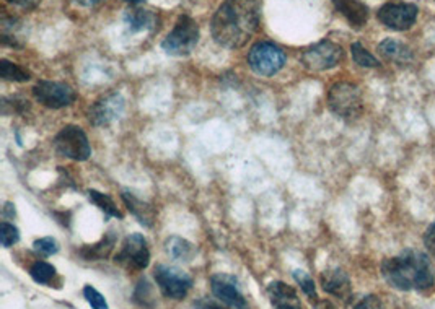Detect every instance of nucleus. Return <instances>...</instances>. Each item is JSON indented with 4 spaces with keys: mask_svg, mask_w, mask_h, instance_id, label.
<instances>
[{
    "mask_svg": "<svg viewBox=\"0 0 435 309\" xmlns=\"http://www.w3.org/2000/svg\"><path fill=\"white\" fill-rule=\"evenodd\" d=\"M124 2H128V4H130V5H137V4L145 2V0H124Z\"/></svg>",
    "mask_w": 435,
    "mask_h": 309,
    "instance_id": "obj_39",
    "label": "nucleus"
},
{
    "mask_svg": "<svg viewBox=\"0 0 435 309\" xmlns=\"http://www.w3.org/2000/svg\"><path fill=\"white\" fill-rule=\"evenodd\" d=\"M33 249L41 256H52L59 251V244L54 238H41V240H36L33 243Z\"/></svg>",
    "mask_w": 435,
    "mask_h": 309,
    "instance_id": "obj_29",
    "label": "nucleus"
},
{
    "mask_svg": "<svg viewBox=\"0 0 435 309\" xmlns=\"http://www.w3.org/2000/svg\"><path fill=\"white\" fill-rule=\"evenodd\" d=\"M342 57H344L342 47L333 41L324 40L303 51L302 64L313 72H323V70L336 67L342 61Z\"/></svg>",
    "mask_w": 435,
    "mask_h": 309,
    "instance_id": "obj_8",
    "label": "nucleus"
},
{
    "mask_svg": "<svg viewBox=\"0 0 435 309\" xmlns=\"http://www.w3.org/2000/svg\"><path fill=\"white\" fill-rule=\"evenodd\" d=\"M54 148L61 156L74 161H85L91 155L89 137L79 126H65L54 139Z\"/></svg>",
    "mask_w": 435,
    "mask_h": 309,
    "instance_id": "obj_7",
    "label": "nucleus"
},
{
    "mask_svg": "<svg viewBox=\"0 0 435 309\" xmlns=\"http://www.w3.org/2000/svg\"><path fill=\"white\" fill-rule=\"evenodd\" d=\"M259 21V0H225L212 18V37L222 47H243L258 31Z\"/></svg>",
    "mask_w": 435,
    "mask_h": 309,
    "instance_id": "obj_1",
    "label": "nucleus"
},
{
    "mask_svg": "<svg viewBox=\"0 0 435 309\" xmlns=\"http://www.w3.org/2000/svg\"><path fill=\"white\" fill-rule=\"evenodd\" d=\"M328 106L342 119H357L363 111V98L358 86L349 81H339L329 88Z\"/></svg>",
    "mask_w": 435,
    "mask_h": 309,
    "instance_id": "obj_4",
    "label": "nucleus"
},
{
    "mask_svg": "<svg viewBox=\"0 0 435 309\" xmlns=\"http://www.w3.org/2000/svg\"><path fill=\"white\" fill-rule=\"evenodd\" d=\"M292 275H293V280L300 285V288L310 298V300H317L318 295H317V288H315V281L312 276H310L307 272H303V270H295Z\"/></svg>",
    "mask_w": 435,
    "mask_h": 309,
    "instance_id": "obj_27",
    "label": "nucleus"
},
{
    "mask_svg": "<svg viewBox=\"0 0 435 309\" xmlns=\"http://www.w3.org/2000/svg\"><path fill=\"white\" fill-rule=\"evenodd\" d=\"M121 197H123L124 204H126V207L129 209L130 214H132L135 218L139 220L140 225H144L147 228H152L155 225L157 211L150 204L144 202V200L135 197V195L130 194V192H123Z\"/></svg>",
    "mask_w": 435,
    "mask_h": 309,
    "instance_id": "obj_18",
    "label": "nucleus"
},
{
    "mask_svg": "<svg viewBox=\"0 0 435 309\" xmlns=\"http://www.w3.org/2000/svg\"><path fill=\"white\" fill-rule=\"evenodd\" d=\"M322 286L326 293L333 295L339 300H347L351 298V280L344 270L341 269H329L322 274Z\"/></svg>",
    "mask_w": 435,
    "mask_h": 309,
    "instance_id": "obj_15",
    "label": "nucleus"
},
{
    "mask_svg": "<svg viewBox=\"0 0 435 309\" xmlns=\"http://www.w3.org/2000/svg\"><path fill=\"white\" fill-rule=\"evenodd\" d=\"M114 244H116V235L113 231H108L98 243L81 247L80 256L85 260H103L110 256Z\"/></svg>",
    "mask_w": 435,
    "mask_h": 309,
    "instance_id": "obj_20",
    "label": "nucleus"
},
{
    "mask_svg": "<svg viewBox=\"0 0 435 309\" xmlns=\"http://www.w3.org/2000/svg\"><path fill=\"white\" fill-rule=\"evenodd\" d=\"M268 296L274 309H303L297 291L284 281H273L268 286Z\"/></svg>",
    "mask_w": 435,
    "mask_h": 309,
    "instance_id": "obj_14",
    "label": "nucleus"
},
{
    "mask_svg": "<svg viewBox=\"0 0 435 309\" xmlns=\"http://www.w3.org/2000/svg\"><path fill=\"white\" fill-rule=\"evenodd\" d=\"M7 2L15 5V7L23 8V10H33V8H36L38 5L43 2V0H7Z\"/></svg>",
    "mask_w": 435,
    "mask_h": 309,
    "instance_id": "obj_34",
    "label": "nucleus"
},
{
    "mask_svg": "<svg viewBox=\"0 0 435 309\" xmlns=\"http://www.w3.org/2000/svg\"><path fill=\"white\" fill-rule=\"evenodd\" d=\"M114 262L126 270H145L150 264V251L142 235L134 233L123 241Z\"/></svg>",
    "mask_w": 435,
    "mask_h": 309,
    "instance_id": "obj_10",
    "label": "nucleus"
},
{
    "mask_svg": "<svg viewBox=\"0 0 435 309\" xmlns=\"http://www.w3.org/2000/svg\"><path fill=\"white\" fill-rule=\"evenodd\" d=\"M124 21H126L128 28L130 33H140V31H154L159 26V16L152 10L144 8H129L124 13Z\"/></svg>",
    "mask_w": 435,
    "mask_h": 309,
    "instance_id": "obj_17",
    "label": "nucleus"
},
{
    "mask_svg": "<svg viewBox=\"0 0 435 309\" xmlns=\"http://www.w3.org/2000/svg\"><path fill=\"white\" fill-rule=\"evenodd\" d=\"M70 2L77 5V7H81V8H90V10H94V8L100 7V5H101L103 2H105V0H70Z\"/></svg>",
    "mask_w": 435,
    "mask_h": 309,
    "instance_id": "obj_35",
    "label": "nucleus"
},
{
    "mask_svg": "<svg viewBox=\"0 0 435 309\" xmlns=\"http://www.w3.org/2000/svg\"><path fill=\"white\" fill-rule=\"evenodd\" d=\"M124 110H126V101L121 93L114 91L95 101V105L89 111V119L96 127H106L118 121L124 114Z\"/></svg>",
    "mask_w": 435,
    "mask_h": 309,
    "instance_id": "obj_11",
    "label": "nucleus"
},
{
    "mask_svg": "<svg viewBox=\"0 0 435 309\" xmlns=\"http://www.w3.org/2000/svg\"><path fill=\"white\" fill-rule=\"evenodd\" d=\"M194 309H225V308H222L220 305H217V303H214V301L199 300V301L194 305Z\"/></svg>",
    "mask_w": 435,
    "mask_h": 309,
    "instance_id": "obj_36",
    "label": "nucleus"
},
{
    "mask_svg": "<svg viewBox=\"0 0 435 309\" xmlns=\"http://www.w3.org/2000/svg\"><path fill=\"white\" fill-rule=\"evenodd\" d=\"M210 288L215 298H219L222 303H225L232 309H249L243 293L237 285V280L232 275L217 274L210 276Z\"/></svg>",
    "mask_w": 435,
    "mask_h": 309,
    "instance_id": "obj_13",
    "label": "nucleus"
},
{
    "mask_svg": "<svg viewBox=\"0 0 435 309\" xmlns=\"http://www.w3.org/2000/svg\"><path fill=\"white\" fill-rule=\"evenodd\" d=\"M20 240V231L18 228L13 226L12 223H7V221H4L2 225H0V241H2L4 247H12L13 244L18 243Z\"/></svg>",
    "mask_w": 435,
    "mask_h": 309,
    "instance_id": "obj_28",
    "label": "nucleus"
},
{
    "mask_svg": "<svg viewBox=\"0 0 435 309\" xmlns=\"http://www.w3.org/2000/svg\"><path fill=\"white\" fill-rule=\"evenodd\" d=\"M315 309H336V308L333 306V303H329V301H318Z\"/></svg>",
    "mask_w": 435,
    "mask_h": 309,
    "instance_id": "obj_37",
    "label": "nucleus"
},
{
    "mask_svg": "<svg viewBox=\"0 0 435 309\" xmlns=\"http://www.w3.org/2000/svg\"><path fill=\"white\" fill-rule=\"evenodd\" d=\"M424 243H426V247L431 256L435 259V221L427 228L426 236H424Z\"/></svg>",
    "mask_w": 435,
    "mask_h": 309,
    "instance_id": "obj_33",
    "label": "nucleus"
},
{
    "mask_svg": "<svg viewBox=\"0 0 435 309\" xmlns=\"http://www.w3.org/2000/svg\"><path fill=\"white\" fill-rule=\"evenodd\" d=\"M287 62L284 49L274 42L259 41L248 52V64L254 74L261 77H274Z\"/></svg>",
    "mask_w": 435,
    "mask_h": 309,
    "instance_id": "obj_5",
    "label": "nucleus"
},
{
    "mask_svg": "<svg viewBox=\"0 0 435 309\" xmlns=\"http://www.w3.org/2000/svg\"><path fill=\"white\" fill-rule=\"evenodd\" d=\"M84 296H85V300L89 301V305L94 309H110L108 308L105 296H103L96 288H94V286L86 285L84 288Z\"/></svg>",
    "mask_w": 435,
    "mask_h": 309,
    "instance_id": "obj_30",
    "label": "nucleus"
},
{
    "mask_svg": "<svg viewBox=\"0 0 435 309\" xmlns=\"http://www.w3.org/2000/svg\"><path fill=\"white\" fill-rule=\"evenodd\" d=\"M354 309H385V308L382 305V301H380L377 296L371 295V296L362 298V300L357 303Z\"/></svg>",
    "mask_w": 435,
    "mask_h": 309,
    "instance_id": "obj_32",
    "label": "nucleus"
},
{
    "mask_svg": "<svg viewBox=\"0 0 435 309\" xmlns=\"http://www.w3.org/2000/svg\"><path fill=\"white\" fill-rule=\"evenodd\" d=\"M15 205L13 204H10V202H7L5 204V215H10V216H13L15 215Z\"/></svg>",
    "mask_w": 435,
    "mask_h": 309,
    "instance_id": "obj_38",
    "label": "nucleus"
},
{
    "mask_svg": "<svg viewBox=\"0 0 435 309\" xmlns=\"http://www.w3.org/2000/svg\"><path fill=\"white\" fill-rule=\"evenodd\" d=\"M0 77L7 81H18V83H23V81H28L31 78V74L26 69L16 65L15 62L2 59V61H0Z\"/></svg>",
    "mask_w": 435,
    "mask_h": 309,
    "instance_id": "obj_22",
    "label": "nucleus"
},
{
    "mask_svg": "<svg viewBox=\"0 0 435 309\" xmlns=\"http://www.w3.org/2000/svg\"><path fill=\"white\" fill-rule=\"evenodd\" d=\"M154 276L163 296L170 298V300H183L193 286V276L181 269L173 267V265H157Z\"/></svg>",
    "mask_w": 435,
    "mask_h": 309,
    "instance_id": "obj_6",
    "label": "nucleus"
},
{
    "mask_svg": "<svg viewBox=\"0 0 435 309\" xmlns=\"http://www.w3.org/2000/svg\"><path fill=\"white\" fill-rule=\"evenodd\" d=\"M134 301L137 303L140 308L154 309V306H155L154 288H152V285L149 284V280H147V279L139 280V284L134 290Z\"/></svg>",
    "mask_w": 435,
    "mask_h": 309,
    "instance_id": "obj_24",
    "label": "nucleus"
},
{
    "mask_svg": "<svg viewBox=\"0 0 435 309\" xmlns=\"http://www.w3.org/2000/svg\"><path fill=\"white\" fill-rule=\"evenodd\" d=\"M89 199L96 205L98 209L105 211L108 216H114V218H119V220L123 218V214L118 210L116 204L113 202V199L110 197V195H106V194H103V192H98V191H95V189H90V191H89Z\"/></svg>",
    "mask_w": 435,
    "mask_h": 309,
    "instance_id": "obj_23",
    "label": "nucleus"
},
{
    "mask_svg": "<svg viewBox=\"0 0 435 309\" xmlns=\"http://www.w3.org/2000/svg\"><path fill=\"white\" fill-rule=\"evenodd\" d=\"M10 110H12V112H20V114H25L26 111L30 110V105L28 101L25 100H16V98H13V100H4L2 103V111L5 116L7 114H10Z\"/></svg>",
    "mask_w": 435,
    "mask_h": 309,
    "instance_id": "obj_31",
    "label": "nucleus"
},
{
    "mask_svg": "<svg viewBox=\"0 0 435 309\" xmlns=\"http://www.w3.org/2000/svg\"><path fill=\"white\" fill-rule=\"evenodd\" d=\"M378 52L382 54V56L387 59V61L393 62V64H398V65H407V64L412 62V59H414V56H412V51L409 47L403 45L401 41L391 40V37L380 42Z\"/></svg>",
    "mask_w": 435,
    "mask_h": 309,
    "instance_id": "obj_19",
    "label": "nucleus"
},
{
    "mask_svg": "<svg viewBox=\"0 0 435 309\" xmlns=\"http://www.w3.org/2000/svg\"><path fill=\"white\" fill-rule=\"evenodd\" d=\"M382 275L393 288L403 291L427 290L435 281L431 259L416 249H406L400 256L385 259Z\"/></svg>",
    "mask_w": 435,
    "mask_h": 309,
    "instance_id": "obj_2",
    "label": "nucleus"
},
{
    "mask_svg": "<svg viewBox=\"0 0 435 309\" xmlns=\"http://www.w3.org/2000/svg\"><path fill=\"white\" fill-rule=\"evenodd\" d=\"M351 54H352V59H354V62L357 65H361V67H378L380 65L377 57L372 56V54L368 52L367 49L361 45V42H354V45L351 46Z\"/></svg>",
    "mask_w": 435,
    "mask_h": 309,
    "instance_id": "obj_26",
    "label": "nucleus"
},
{
    "mask_svg": "<svg viewBox=\"0 0 435 309\" xmlns=\"http://www.w3.org/2000/svg\"><path fill=\"white\" fill-rule=\"evenodd\" d=\"M417 12L419 10L412 4H385L378 10L377 18L390 30L406 31L416 23Z\"/></svg>",
    "mask_w": 435,
    "mask_h": 309,
    "instance_id": "obj_12",
    "label": "nucleus"
},
{
    "mask_svg": "<svg viewBox=\"0 0 435 309\" xmlns=\"http://www.w3.org/2000/svg\"><path fill=\"white\" fill-rule=\"evenodd\" d=\"M30 275L36 284L49 285L54 276H56V267L47 262H43V260H38L30 267Z\"/></svg>",
    "mask_w": 435,
    "mask_h": 309,
    "instance_id": "obj_25",
    "label": "nucleus"
},
{
    "mask_svg": "<svg viewBox=\"0 0 435 309\" xmlns=\"http://www.w3.org/2000/svg\"><path fill=\"white\" fill-rule=\"evenodd\" d=\"M199 26L188 15H181L176 21L175 28L168 33L162 41V49L175 57H184L191 54L199 42Z\"/></svg>",
    "mask_w": 435,
    "mask_h": 309,
    "instance_id": "obj_3",
    "label": "nucleus"
},
{
    "mask_svg": "<svg viewBox=\"0 0 435 309\" xmlns=\"http://www.w3.org/2000/svg\"><path fill=\"white\" fill-rule=\"evenodd\" d=\"M334 7L352 28H362L368 20V7L361 0H333Z\"/></svg>",
    "mask_w": 435,
    "mask_h": 309,
    "instance_id": "obj_16",
    "label": "nucleus"
},
{
    "mask_svg": "<svg viewBox=\"0 0 435 309\" xmlns=\"http://www.w3.org/2000/svg\"><path fill=\"white\" fill-rule=\"evenodd\" d=\"M165 249H166L168 256L175 260H181V262L183 260L184 262L191 260L196 252V247L193 246V244L188 240H183V238H179V236L168 238V240L165 241Z\"/></svg>",
    "mask_w": 435,
    "mask_h": 309,
    "instance_id": "obj_21",
    "label": "nucleus"
},
{
    "mask_svg": "<svg viewBox=\"0 0 435 309\" xmlns=\"http://www.w3.org/2000/svg\"><path fill=\"white\" fill-rule=\"evenodd\" d=\"M33 96L36 98L38 103L43 106L51 107V110H62L74 105L77 100V93H75L72 86L61 83V81H49L43 80L33 86Z\"/></svg>",
    "mask_w": 435,
    "mask_h": 309,
    "instance_id": "obj_9",
    "label": "nucleus"
}]
</instances>
